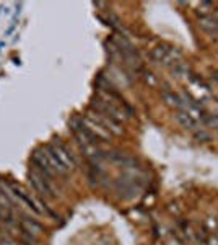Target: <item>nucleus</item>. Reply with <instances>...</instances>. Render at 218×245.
<instances>
[{
  "mask_svg": "<svg viewBox=\"0 0 218 245\" xmlns=\"http://www.w3.org/2000/svg\"><path fill=\"white\" fill-rule=\"evenodd\" d=\"M46 152H47V158H49L51 165L54 167V170L57 172V173H67L69 172V168L65 167V163L60 160V157H59L57 150H55V147H54V144H49L47 147H46Z\"/></svg>",
  "mask_w": 218,
  "mask_h": 245,
  "instance_id": "f257e3e1",
  "label": "nucleus"
},
{
  "mask_svg": "<svg viewBox=\"0 0 218 245\" xmlns=\"http://www.w3.org/2000/svg\"><path fill=\"white\" fill-rule=\"evenodd\" d=\"M3 44H5L3 41H0V49H2V46H3Z\"/></svg>",
  "mask_w": 218,
  "mask_h": 245,
  "instance_id": "7ed1b4c3",
  "label": "nucleus"
},
{
  "mask_svg": "<svg viewBox=\"0 0 218 245\" xmlns=\"http://www.w3.org/2000/svg\"><path fill=\"white\" fill-rule=\"evenodd\" d=\"M210 245H218V237H213V239H210Z\"/></svg>",
  "mask_w": 218,
  "mask_h": 245,
  "instance_id": "f03ea898",
  "label": "nucleus"
}]
</instances>
